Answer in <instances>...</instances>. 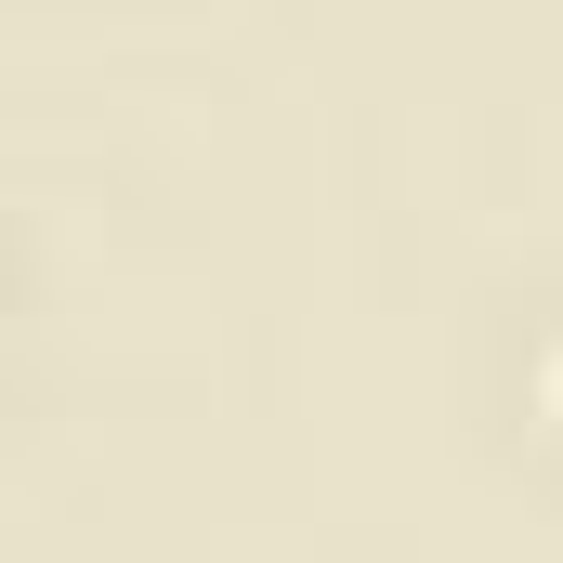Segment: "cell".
Returning <instances> with one entry per match:
<instances>
[{
	"mask_svg": "<svg viewBox=\"0 0 563 563\" xmlns=\"http://www.w3.org/2000/svg\"><path fill=\"white\" fill-rule=\"evenodd\" d=\"M538 394H551V407H563V328H551V341H538Z\"/></svg>",
	"mask_w": 563,
	"mask_h": 563,
	"instance_id": "obj_1",
	"label": "cell"
}]
</instances>
